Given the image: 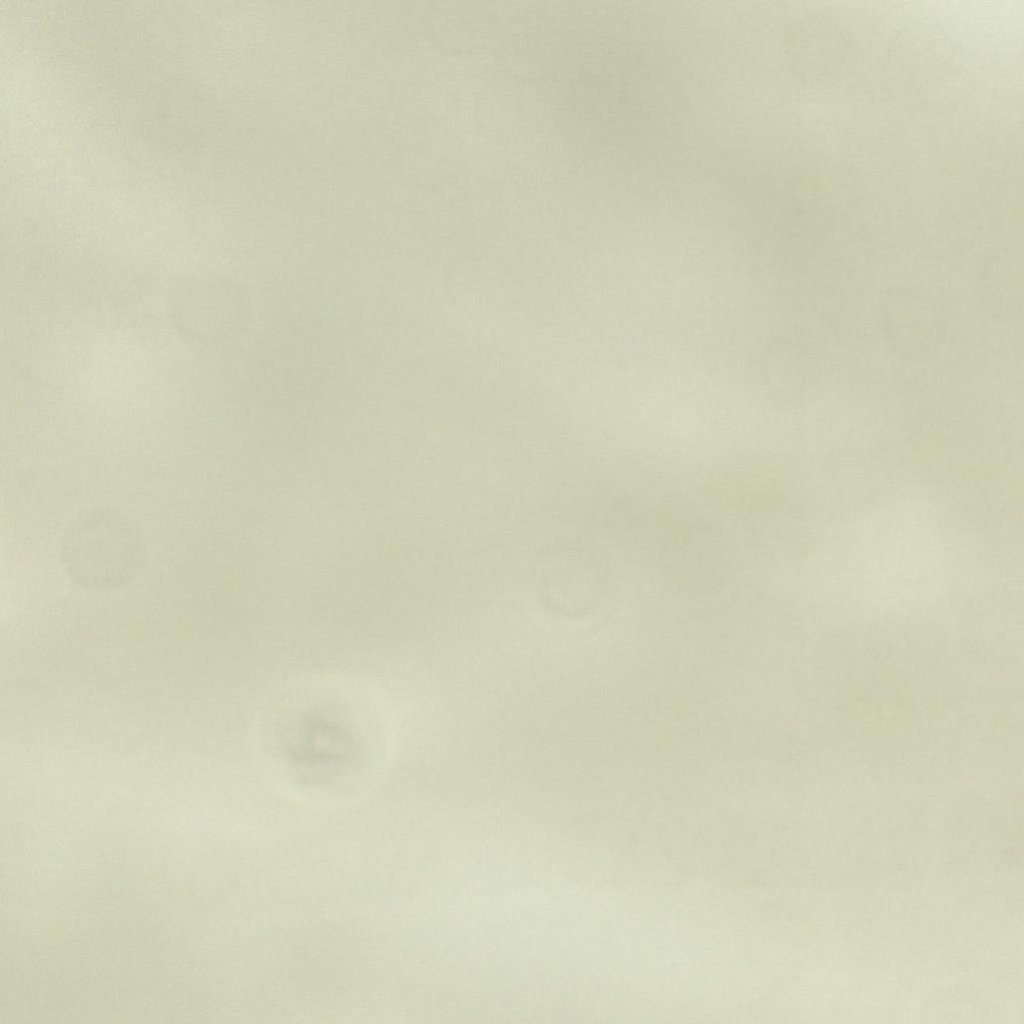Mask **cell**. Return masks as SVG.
Wrapping results in <instances>:
<instances>
[{"label":"cell","mask_w":1024,"mask_h":1024,"mask_svg":"<svg viewBox=\"0 0 1024 1024\" xmlns=\"http://www.w3.org/2000/svg\"><path fill=\"white\" fill-rule=\"evenodd\" d=\"M142 544L137 528L112 512H98L74 525L63 544V562L82 586L95 590L126 583L137 571Z\"/></svg>","instance_id":"obj_1"}]
</instances>
